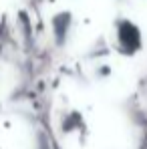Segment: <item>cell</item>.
Listing matches in <instances>:
<instances>
[{
    "instance_id": "6da1fadb",
    "label": "cell",
    "mask_w": 147,
    "mask_h": 149,
    "mask_svg": "<svg viewBox=\"0 0 147 149\" xmlns=\"http://www.w3.org/2000/svg\"><path fill=\"white\" fill-rule=\"evenodd\" d=\"M115 47L121 52H135L141 47V32L137 26L123 20L115 28Z\"/></svg>"
}]
</instances>
